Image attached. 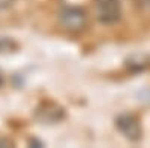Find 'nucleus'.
I'll return each mask as SVG.
<instances>
[{
	"label": "nucleus",
	"instance_id": "5",
	"mask_svg": "<svg viewBox=\"0 0 150 148\" xmlns=\"http://www.w3.org/2000/svg\"><path fill=\"white\" fill-rule=\"evenodd\" d=\"M12 3V0H0V9H5Z\"/></svg>",
	"mask_w": 150,
	"mask_h": 148
},
{
	"label": "nucleus",
	"instance_id": "2",
	"mask_svg": "<svg viewBox=\"0 0 150 148\" xmlns=\"http://www.w3.org/2000/svg\"><path fill=\"white\" fill-rule=\"evenodd\" d=\"M98 8V18L104 24H112L119 21L122 8L120 0H96Z\"/></svg>",
	"mask_w": 150,
	"mask_h": 148
},
{
	"label": "nucleus",
	"instance_id": "3",
	"mask_svg": "<svg viewBox=\"0 0 150 148\" xmlns=\"http://www.w3.org/2000/svg\"><path fill=\"white\" fill-rule=\"evenodd\" d=\"M116 126L125 135V138H128L129 141H138L141 138V126L135 115L131 114L119 115L116 118Z\"/></svg>",
	"mask_w": 150,
	"mask_h": 148
},
{
	"label": "nucleus",
	"instance_id": "1",
	"mask_svg": "<svg viewBox=\"0 0 150 148\" xmlns=\"http://www.w3.org/2000/svg\"><path fill=\"white\" fill-rule=\"evenodd\" d=\"M60 21L62 24L72 32H78L86 26L87 21V15L84 9L77 8V6H68L65 9H62L60 12Z\"/></svg>",
	"mask_w": 150,
	"mask_h": 148
},
{
	"label": "nucleus",
	"instance_id": "4",
	"mask_svg": "<svg viewBox=\"0 0 150 148\" xmlns=\"http://www.w3.org/2000/svg\"><path fill=\"white\" fill-rule=\"evenodd\" d=\"M63 115H65L63 109L53 102H44L41 105V108H38V111H36V117L42 123H48V124L60 121L63 118Z\"/></svg>",
	"mask_w": 150,
	"mask_h": 148
},
{
	"label": "nucleus",
	"instance_id": "6",
	"mask_svg": "<svg viewBox=\"0 0 150 148\" xmlns=\"http://www.w3.org/2000/svg\"><path fill=\"white\" fill-rule=\"evenodd\" d=\"M11 142L8 139H3V138H0V147H9Z\"/></svg>",
	"mask_w": 150,
	"mask_h": 148
}]
</instances>
